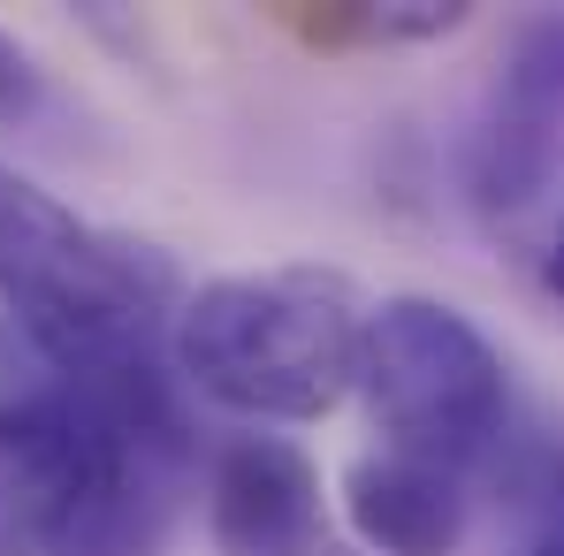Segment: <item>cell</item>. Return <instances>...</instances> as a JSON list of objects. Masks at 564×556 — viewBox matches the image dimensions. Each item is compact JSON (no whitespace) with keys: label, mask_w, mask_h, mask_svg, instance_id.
Segmentation results:
<instances>
[{"label":"cell","mask_w":564,"mask_h":556,"mask_svg":"<svg viewBox=\"0 0 564 556\" xmlns=\"http://www.w3.org/2000/svg\"><path fill=\"white\" fill-rule=\"evenodd\" d=\"M0 305L62 381H107L161 359L184 275L161 244L99 229L0 168Z\"/></svg>","instance_id":"1"},{"label":"cell","mask_w":564,"mask_h":556,"mask_svg":"<svg viewBox=\"0 0 564 556\" xmlns=\"http://www.w3.org/2000/svg\"><path fill=\"white\" fill-rule=\"evenodd\" d=\"M367 305L336 268L221 275L176 305V367L198 396L245 419H321L359 373Z\"/></svg>","instance_id":"2"},{"label":"cell","mask_w":564,"mask_h":556,"mask_svg":"<svg viewBox=\"0 0 564 556\" xmlns=\"http://www.w3.org/2000/svg\"><path fill=\"white\" fill-rule=\"evenodd\" d=\"M359 396L397 458L466 472L503 427V359L443 297H381L359 328Z\"/></svg>","instance_id":"3"},{"label":"cell","mask_w":564,"mask_h":556,"mask_svg":"<svg viewBox=\"0 0 564 556\" xmlns=\"http://www.w3.org/2000/svg\"><path fill=\"white\" fill-rule=\"evenodd\" d=\"M93 412V472L46 556H161L198 488V435L184 419L176 373L130 367L107 381H62Z\"/></svg>","instance_id":"4"},{"label":"cell","mask_w":564,"mask_h":556,"mask_svg":"<svg viewBox=\"0 0 564 556\" xmlns=\"http://www.w3.org/2000/svg\"><path fill=\"white\" fill-rule=\"evenodd\" d=\"M93 472V412L77 389H31L0 404V556H46Z\"/></svg>","instance_id":"5"},{"label":"cell","mask_w":564,"mask_h":556,"mask_svg":"<svg viewBox=\"0 0 564 556\" xmlns=\"http://www.w3.org/2000/svg\"><path fill=\"white\" fill-rule=\"evenodd\" d=\"M214 556H321V472L282 435H229L206 480Z\"/></svg>","instance_id":"6"},{"label":"cell","mask_w":564,"mask_h":556,"mask_svg":"<svg viewBox=\"0 0 564 556\" xmlns=\"http://www.w3.org/2000/svg\"><path fill=\"white\" fill-rule=\"evenodd\" d=\"M344 511H351V534L375 556H458L466 472L381 450V458H359L344 472Z\"/></svg>","instance_id":"7"},{"label":"cell","mask_w":564,"mask_h":556,"mask_svg":"<svg viewBox=\"0 0 564 556\" xmlns=\"http://www.w3.org/2000/svg\"><path fill=\"white\" fill-rule=\"evenodd\" d=\"M564 168V130L511 107V99H488L480 122L466 138V190L480 214H527L542 190L557 184Z\"/></svg>","instance_id":"8"},{"label":"cell","mask_w":564,"mask_h":556,"mask_svg":"<svg viewBox=\"0 0 564 556\" xmlns=\"http://www.w3.org/2000/svg\"><path fill=\"white\" fill-rule=\"evenodd\" d=\"M275 31L313 54H367V46H420L466 31V0H275Z\"/></svg>","instance_id":"9"},{"label":"cell","mask_w":564,"mask_h":556,"mask_svg":"<svg viewBox=\"0 0 564 556\" xmlns=\"http://www.w3.org/2000/svg\"><path fill=\"white\" fill-rule=\"evenodd\" d=\"M488 99H511V107H527V115L564 130V8H542V15H527L511 31Z\"/></svg>","instance_id":"10"},{"label":"cell","mask_w":564,"mask_h":556,"mask_svg":"<svg viewBox=\"0 0 564 556\" xmlns=\"http://www.w3.org/2000/svg\"><path fill=\"white\" fill-rule=\"evenodd\" d=\"M46 69H39V54L15 39V31H0V130H31L39 115H46Z\"/></svg>","instance_id":"11"},{"label":"cell","mask_w":564,"mask_h":556,"mask_svg":"<svg viewBox=\"0 0 564 556\" xmlns=\"http://www.w3.org/2000/svg\"><path fill=\"white\" fill-rule=\"evenodd\" d=\"M542 282L564 297V229H557V244H550V260H542Z\"/></svg>","instance_id":"12"},{"label":"cell","mask_w":564,"mask_h":556,"mask_svg":"<svg viewBox=\"0 0 564 556\" xmlns=\"http://www.w3.org/2000/svg\"><path fill=\"white\" fill-rule=\"evenodd\" d=\"M534 556H564V526H557V534H550V542H542Z\"/></svg>","instance_id":"13"},{"label":"cell","mask_w":564,"mask_h":556,"mask_svg":"<svg viewBox=\"0 0 564 556\" xmlns=\"http://www.w3.org/2000/svg\"><path fill=\"white\" fill-rule=\"evenodd\" d=\"M321 556H344V549H328V542H321Z\"/></svg>","instance_id":"14"}]
</instances>
